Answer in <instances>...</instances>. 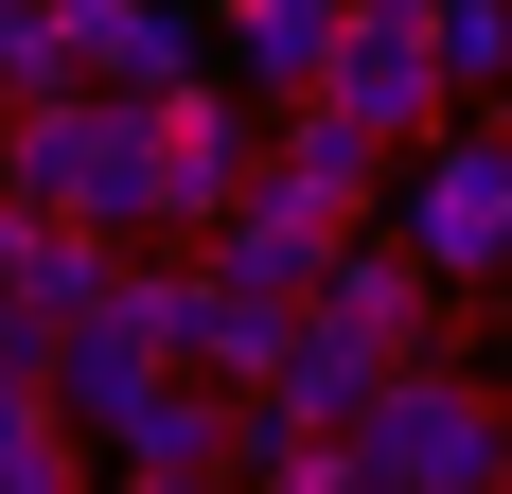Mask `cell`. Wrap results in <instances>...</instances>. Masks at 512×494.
Listing matches in <instances>:
<instances>
[{
  "label": "cell",
  "instance_id": "11",
  "mask_svg": "<svg viewBox=\"0 0 512 494\" xmlns=\"http://www.w3.org/2000/svg\"><path fill=\"white\" fill-rule=\"evenodd\" d=\"M0 494H89V442H71L36 389H0Z\"/></svg>",
  "mask_w": 512,
  "mask_h": 494
},
{
  "label": "cell",
  "instance_id": "5",
  "mask_svg": "<svg viewBox=\"0 0 512 494\" xmlns=\"http://www.w3.org/2000/svg\"><path fill=\"white\" fill-rule=\"evenodd\" d=\"M407 159H424V195H407V265H424L442 300H477V283L512 265V142L460 106V124H442V142H407Z\"/></svg>",
  "mask_w": 512,
  "mask_h": 494
},
{
  "label": "cell",
  "instance_id": "9",
  "mask_svg": "<svg viewBox=\"0 0 512 494\" xmlns=\"http://www.w3.org/2000/svg\"><path fill=\"white\" fill-rule=\"evenodd\" d=\"M336 18H354V0H230V89H248V106H301L318 53H336Z\"/></svg>",
  "mask_w": 512,
  "mask_h": 494
},
{
  "label": "cell",
  "instance_id": "10",
  "mask_svg": "<svg viewBox=\"0 0 512 494\" xmlns=\"http://www.w3.org/2000/svg\"><path fill=\"white\" fill-rule=\"evenodd\" d=\"M424 18V53H442V106H477L495 89V53H512V0H407Z\"/></svg>",
  "mask_w": 512,
  "mask_h": 494
},
{
  "label": "cell",
  "instance_id": "6",
  "mask_svg": "<svg viewBox=\"0 0 512 494\" xmlns=\"http://www.w3.org/2000/svg\"><path fill=\"white\" fill-rule=\"evenodd\" d=\"M301 106H336L371 159H407V142H442V124H460V106H442V53H424V18H407V0H354Z\"/></svg>",
  "mask_w": 512,
  "mask_h": 494
},
{
  "label": "cell",
  "instance_id": "3",
  "mask_svg": "<svg viewBox=\"0 0 512 494\" xmlns=\"http://www.w3.org/2000/svg\"><path fill=\"white\" fill-rule=\"evenodd\" d=\"M159 371H177V353H159V300H142V247H124V283H106L89 318H53V336H36V406H53V424H71V442L106 459V442H124V406H142Z\"/></svg>",
  "mask_w": 512,
  "mask_h": 494
},
{
  "label": "cell",
  "instance_id": "4",
  "mask_svg": "<svg viewBox=\"0 0 512 494\" xmlns=\"http://www.w3.org/2000/svg\"><path fill=\"white\" fill-rule=\"evenodd\" d=\"M248 159H265V106L230 89V71H195V89H159V106H142V177H159L142 247H195L212 212L248 195Z\"/></svg>",
  "mask_w": 512,
  "mask_h": 494
},
{
  "label": "cell",
  "instance_id": "8",
  "mask_svg": "<svg viewBox=\"0 0 512 494\" xmlns=\"http://www.w3.org/2000/svg\"><path fill=\"white\" fill-rule=\"evenodd\" d=\"M248 177H265V195H301V212H336V230H354L389 159H371L354 124H336V106H265V159H248Z\"/></svg>",
  "mask_w": 512,
  "mask_h": 494
},
{
  "label": "cell",
  "instance_id": "2",
  "mask_svg": "<svg viewBox=\"0 0 512 494\" xmlns=\"http://www.w3.org/2000/svg\"><path fill=\"white\" fill-rule=\"evenodd\" d=\"M336 442H354L371 494H495L512 424H495V389H477L460 353H407V371H371V406L336 424Z\"/></svg>",
  "mask_w": 512,
  "mask_h": 494
},
{
  "label": "cell",
  "instance_id": "13",
  "mask_svg": "<svg viewBox=\"0 0 512 494\" xmlns=\"http://www.w3.org/2000/svg\"><path fill=\"white\" fill-rule=\"evenodd\" d=\"M18 18H53V0H0V36H18Z\"/></svg>",
  "mask_w": 512,
  "mask_h": 494
},
{
  "label": "cell",
  "instance_id": "12",
  "mask_svg": "<svg viewBox=\"0 0 512 494\" xmlns=\"http://www.w3.org/2000/svg\"><path fill=\"white\" fill-rule=\"evenodd\" d=\"M53 89H71V36L18 18V36H0V106H53Z\"/></svg>",
  "mask_w": 512,
  "mask_h": 494
},
{
  "label": "cell",
  "instance_id": "1",
  "mask_svg": "<svg viewBox=\"0 0 512 494\" xmlns=\"http://www.w3.org/2000/svg\"><path fill=\"white\" fill-rule=\"evenodd\" d=\"M0 195H18V212H53V230L142 247V212H159V177H142V106H124V89L0 106Z\"/></svg>",
  "mask_w": 512,
  "mask_h": 494
},
{
  "label": "cell",
  "instance_id": "7",
  "mask_svg": "<svg viewBox=\"0 0 512 494\" xmlns=\"http://www.w3.org/2000/svg\"><path fill=\"white\" fill-rule=\"evenodd\" d=\"M53 36H71V89H124V106H159V89L212 71V36L177 0H53Z\"/></svg>",
  "mask_w": 512,
  "mask_h": 494
}]
</instances>
